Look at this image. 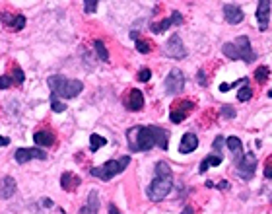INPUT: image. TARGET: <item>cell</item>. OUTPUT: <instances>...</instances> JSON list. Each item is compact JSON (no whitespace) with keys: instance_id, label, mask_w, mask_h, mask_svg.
<instances>
[{"instance_id":"1","label":"cell","mask_w":272,"mask_h":214,"mask_svg":"<svg viewBox=\"0 0 272 214\" xmlns=\"http://www.w3.org/2000/svg\"><path fill=\"white\" fill-rule=\"evenodd\" d=\"M127 143L131 152H148L152 148L167 150L169 146V131L163 127L148 125V127H133L127 131Z\"/></svg>"},{"instance_id":"2","label":"cell","mask_w":272,"mask_h":214,"mask_svg":"<svg viewBox=\"0 0 272 214\" xmlns=\"http://www.w3.org/2000/svg\"><path fill=\"white\" fill-rule=\"evenodd\" d=\"M171 189H173V171L165 162H158L156 164V177L148 185L146 195L150 201L158 203V201H163L171 193Z\"/></svg>"},{"instance_id":"3","label":"cell","mask_w":272,"mask_h":214,"mask_svg":"<svg viewBox=\"0 0 272 214\" xmlns=\"http://www.w3.org/2000/svg\"><path fill=\"white\" fill-rule=\"evenodd\" d=\"M47 84L51 90V99H72V97L80 95V92L84 90L80 80H68L61 74L49 76Z\"/></svg>"},{"instance_id":"4","label":"cell","mask_w":272,"mask_h":214,"mask_svg":"<svg viewBox=\"0 0 272 214\" xmlns=\"http://www.w3.org/2000/svg\"><path fill=\"white\" fill-rule=\"evenodd\" d=\"M222 53L226 55L227 59H231V61L241 59V61H245V63H253V61L257 59V55H255V51L251 47V41L247 35H241V37H237L235 41L226 43V45L222 47Z\"/></svg>"},{"instance_id":"5","label":"cell","mask_w":272,"mask_h":214,"mask_svg":"<svg viewBox=\"0 0 272 214\" xmlns=\"http://www.w3.org/2000/svg\"><path fill=\"white\" fill-rule=\"evenodd\" d=\"M131 164V156H123V158H119V160H109V162H105L103 166L99 167H91L90 173L93 177H99V179H103V181H109V179H113L115 175H119V173H123L127 167Z\"/></svg>"},{"instance_id":"6","label":"cell","mask_w":272,"mask_h":214,"mask_svg":"<svg viewBox=\"0 0 272 214\" xmlns=\"http://www.w3.org/2000/svg\"><path fill=\"white\" fill-rule=\"evenodd\" d=\"M255 171H257V156H255L253 152L243 154L239 160H235V173H237L241 179H245V181L253 179Z\"/></svg>"},{"instance_id":"7","label":"cell","mask_w":272,"mask_h":214,"mask_svg":"<svg viewBox=\"0 0 272 214\" xmlns=\"http://www.w3.org/2000/svg\"><path fill=\"white\" fill-rule=\"evenodd\" d=\"M193 109H195V101H191V99H179L177 103L171 105L169 119H171V123L179 125V123H183V121L187 119V115H189Z\"/></svg>"},{"instance_id":"8","label":"cell","mask_w":272,"mask_h":214,"mask_svg":"<svg viewBox=\"0 0 272 214\" xmlns=\"http://www.w3.org/2000/svg\"><path fill=\"white\" fill-rule=\"evenodd\" d=\"M14 160L18 164H27L29 160H47V152L33 146V148H18L14 154Z\"/></svg>"},{"instance_id":"9","label":"cell","mask_w":272,"mask_h":214,"mask_svg":"<svg viewBox=\"0 0 272 214\" xmlns=\"http://www.w3.org/2000/svg\"><path fill=\"white\" fill-rule=\"evenodd\" d=\"M183 86H185V74L179 69H173L165 78V92L169 95H175L181 92Z\"/></svg>"},{"instance_id":"10","label":"cell","mask_w":272,"mask_h":214,"mask_svg":"<svg viewBox=\"0 0 272 214\" xmlns=\"http://www.w3.org/2000/svg\"><path fill=\"white\" fill-rule=\"evenodd\" d=\"M165 55L169 57V59H185L187 57V49L183 45L181 37L175 33V35H171L169 37V41L165 43Z\"/></svg>"},{"instance_id":"11","label":"cell","mask_w":272,"mask_h":214,"mask_svg":"<svg viewBox=\"0 0 272 214\" xmlns=\"http://www.w3.org/2000/svg\"><path fill=\"white\" fill-rule=\"evenodd\" d=\"M222 12H224V18H226V22H227V24H231V25L241 24V22H243V18H245L243 10H241L239 6H235V4H224Z\"/></svg>"},{"instance_id":"12","label":"cell","mask_w":272,"mask_h":214,"mask_svg":"<svg viewBox=\"0 0 272 214\" xmlns=\"http://www.w3.org/2000/svg\"><path fill=\"white\" fill-rule=\"evenodd\" d=\"M269 20H271V2L269 0H261L257 4V22H259V29L265 31L269 27Z\"/></svg>"},{"instance_id":"13","label":"cell","mask_w":272,"mask_h":214,"mask_svg":"<svg viewBox=\"0 0 272 214\" xmlns=\"http://www.w3.org/2000/svg\"><path fill=\"white\" fill-rule=\"evenodd\" d=\"M2 24L12 31H20L25 27V16L22 14H10V12H2Z\"/></svg>"},{"instance_id":"14","label":"cell","mask_w":272,"mask_h":214,"mask_svg":"<svg viewBox=\"0 0 272 214\" xmlns=\"http://www.w3.org/2000/svg\"><path fill=\"white\" fill-rule=\"evenodd\" d=\"M173 24H183V16L179 14V12H177V10H175V12H173L169 18L161 20V22H158V24H152V27H150V29H152L154 33H163V31H167V29H169V27H171Z\"/></svg>"},{"instance_id":"15","label":"cell","mask_w":272,"mask_h":214,"mask_svg":"<svg viewBox=\"0 0 272 214\" xmlns=\"http://www.w3.org/2000/svg\"><path fill=\"white\" fill-rule=\"evenodd\" d=\"M199 148V137L195 133H185L179 144V152L181 154H189V152H195Z\"/></svg>"},{"instance_id":"16","label":"cell","mask_w":272,"mask_h":214,"mask_svg":"<svg viewBox=\"0 0 272 214\" xmlns=\"http://www.w3.org/2000/svg\"><path fill=\"white\" fill-rule=\"evenodd\" d=\"M142 107H144V94L140 90L133 88L129 94V99H127V109L129 111H140Z\"/></svg>"},{"instance_id":"17","label":"cell","mask_w":272,"mask_h":214,"mask_svg":"<svg viewBox=\"0 0 272 214\" xmlns=\"http://www.w3.org/2000/svg\"><path fill=\"white\" fill-rule=\"evenodd\" d=\"M97 211H99V197H97V191H90L88 203L80 209V214H97Z\"/></svg>"},{"instance_id":"18","label":"cell","mask_w":272,"mask_h":214,"mask_svg":"<svg viewBox=\"0 0 272 214\" xmlns=\"http://www.w3.org/2000/svg\"><path fill=\"white\" fill-rule=\"evenodd\" d=\"M33 141L37 146H53L55 144V133L49 131V129H43V131H37L33 135Z\"/></svg>"},{"instance_id":"19","label":"cell","mask_w":272,"mask_h":214,"mask_svg":"<svg viewBox=\"0 0 272 214\" xmlns=\"http://www.w3.org/2000/svg\"><path fill=\"white\" fill-rule=\"evenodd\" d=\"M80 183H82V179H80L78 175H74L72 171L63 173V177H61V187L65 191H74Z\"/></svg>"},{"instance_id":"20","label":"cell","mask_w":272,"mask_h":214,"mask_svg":"<svg viewBox=\"0 0 272 214\" xmlns=\"http://www.w3.org/2000/svg\"><path fill=\"white\" fill-rule=\"evenodd\" d=\"M18 189V185H16V179L12 177V175H6V177H2V193H0V197L6 201V199H10L14 193Z\"/></svg>"},{"instance_id":"21","label":"cell","mask_w":272,"mask_h":214,"mask_svg":"<svg viewBox=\"0 0 272 214\" xmlns=\"http://www.w3.org/2000/svg\"><path fill=\"white\" fill-rule=\"evenodd\" d=\"M227 148L233 152V156H235V160H239L241 156H243V143L237 139V137H229L226 141Z\"/></svg>"},{"instance_id":"22","label":"cell","mask_w":272,"mask_h":214,"mask_svg":"<svg viewBox=\"0 0 272 214\" xmlns=\"http://www.w3.org/2000/svg\"><path fill=\"white\" fill-rule=\"evenodd\" d=\"M222 162H224V156L210 154V156H206L203 162H201V169H199V171H201V173H204V171H206V169H208L210 166H220Z\"/></svg>"},{"instance_id":"23","label":"cell","mask_w":272,"mask_h":214,"mask_svg":"<svg viewBox=\"0 0 272 214\" xmlns=\"http://www.w3.org/2000/svg\"><path fill=\"white\" fill-rule=\"evenodd\" d=\"M107 144L105 137H99V135H91L90 137V150L91 152H97L99 148H103Z\"/></svg>"},{"instance_id":"24","label":"cell","mask_w":272,"mask_h":214,"mask_svg":"<svg viewBox=\"0 0 272 214\" xmlns=\"http://www.w3.org/2000/svg\"><path fill=\"white\" fill-rule=\"evenodd\" d=\"M93 47H95V53H97V57L103 61V63H109V53H107V49L103 45V41H93Z\"/></svg>"},{"instance_id":"25","label":"cell","mask_w":272,"mask_h":214,"mask_svg":"<svg viewBox=\"0 0 272 214\" xmlns=\"http://www.w3.org/2000/svg\"><path fill=\"white\" fill-rule=\"evenodd\" d=\"M269 76H271V69H269V67H259V69L255 71V80H257L259 84H265V82L269 80Z\"/></svg>"},{"instance_id":"26","label":"cell","mask_w":272,"mask_h":214,"mask_svg":"<svg viewBox=\"0 0 272 214\" xmlns=\"http://www.w3.org/2000/svg\"><path fill=\"white\" fill-rule=\"evenodd\" d=\"M251 97H253V88L247 86V84H245L243 88L237 90V99H239V101H247V99H251Z\"/></svg>"},{"instance_id":"27","label":"cell","mask_w":272,"mask_h":214,"mask_svg":"<svg viewBox=\"0 0 272 214\" xmlns=\"http://www.w3.org/2000/svg\"><path fill=\"white\" fill-rule=\"evenodd\" d=\"M136 51L142 53V55H148L152 51V45L148 39H136Z\"/></svg>"},{"instance_id":"28","label":"cell","mask_w":272,"mask_h":214,"mask_svg":"<svg viewBox=\"0 0 272 214\" xmlns=\"http://www.w3.org/2000/svg\"><path fill=\"white\" fill-rule=\"evenodd\" d=\"M12 80H14V84H23V80H25V76H23V71L22 69H18V67H14L12 69Z\"/></svg>"},{"instance_id":"29","label":"cell","mask_w":272,"mask_h":214,"mask_svg":"<svg viewBox=\"0 0 272 214\" xmlns=\"http://www.w3.org/2000/svg\"><path fill=\"white\" fill-rule=\"evenodd\" d=\"M97 4H99L97 0H86V2H84V12H86V14H93V12L97 10Z\"/></svg>"},{"instance_id":"30","label":"cell","mask_w":272,"mask_h":214,"mask_svg":"<svg viewBox=\"0 0 272 214\" xmlns=\"http://www.w3.org/2000/svg\"><path fill=\"white\" fill-rule=\"evenodd\" d=\"M136 78H138L140 82H148V80L152 78V71H150V69H140Z\"/></svg>"},{"instance_id":"31","label":"cell","mask_w":272,"mask_h":214,"mask_svg":"<svg viewBox=\"0 0 272 214\" xmlns=\"http://www.w3.org/2000/svg\"><path fill=\"white\" fill-rule=\"evenodd\" d=\"M12 82H14V80H12L10 74H2V76H0V88H2V90H8Z\"/></svg>"},{"instance_id":"32","label":"cell","mask_w":272,"mask_h":214,"mask_svg":"<svg viewBox=\"0 0 272 214\" xmlns=\"http://www.w3.org/2000/svg\"><path fill=\"white\" fill-rule=\"evenodd\" d=\"M51 107H53V111H57V113H63V111L67 109V105L61 103L59 99H51Z\"/></svg>"},{"instance_id":"33","label":"cell","mask_w":272,"mask_h":214,"mask_svg":"<svg viewBox=\"0 0 272 214\" xmlns=\"http://www.w3.org/2000/svg\"><path fill=\"white\" fill-rule=\"evenodd\" d=\"M222 115L227 117V119H233L235 117V109L231 105H222Z\"/></svg>"},{"instance_id":"34","label":"cell","mask_w":272,"mask_h":214,"mask_svg":"<svg viewBox=\"0 0 272 214\" xmlns=\"http://www.w3.org/2000/svg\"><path fill=\"white\" fill-rule=\"evenodd\" d=\"M265 175H267L269 179H272V156L267 160V164H265Z\"/></svg>"},{"instance_id":"35","label":"cell","mask_w":272,"mask_h":214,"mask_svg":"<svg viewBox=\"0 0 272 214\" xmlns=\"http://www.w3.org/2000/svg\"><path fill=\"white\" fill-rule=\"evenodd\" d=\"M109 214H121V211H119L115 205H109Z\"/></svg>"},{"instance_id":"36","label":"cell","mask_w":272,"mask_h":214,"mask_svg":"<svg viewBox=\"0 0 272 214\" xmlns=\"http://www.w3.org/2000/svg\"><path fill=\"white\" fill-rule=\"evenodd\" d=\"M0 144H2V146H8V144H10V139H6V137H2V139H0Z\"/></svg>"},{"instance_id":"37","label":"cell","mask_w":272,"mask_h":214,"mask_svg":"<svg viewBox=\"0 0 272 214\" xmlns=\"http://www.w3.org/2000/svg\"><path fill=\"white\" fill-rule=\"evenodd\" d=\"M183 214H193V211H191V209H185V211H183Z\"/></svg>"}]
</instances>
